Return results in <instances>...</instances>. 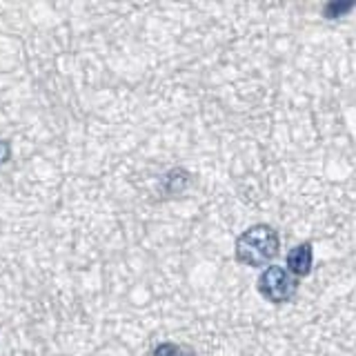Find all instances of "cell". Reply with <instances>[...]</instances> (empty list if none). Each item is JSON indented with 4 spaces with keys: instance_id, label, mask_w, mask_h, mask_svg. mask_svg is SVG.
Returning <instances> with one entry per match:
<instances>
[{
    "instance_id": "obj_6",
    "label": "cell",
    "mask_w": 356,
    "mask_h": 356,
    "mask_svg": "<svg viewBox=\"0 0 356 356\" xmlns=\"http://www.w3.org/2000/svg\"><path fill=\"white\" fill-rule=\"evenodd\" d=\"M11 159V145L7 140H0V165H5Z\"/></svg>"
},
{
    "instance_id": "obj_2",
    "label": "cell",
    "mask_w": 356,
    "mask_h": 356,
    "mask_svg": "<svg viewBox=\"0 0 356 356\" xmlns=\"http://www.w3.org/2000/svg\"><path fill=\"white\" fill-rule=\"evenodd\" d=\"M296 289H298L296 278L289 274L285 267L272 265V267H267V270H263V274L259 276V292L263 298L270 300V303H276V305L289 303V300L296 296Z\"/></svg>"
},
{
    "instance_id": "obj_1",
    "label": "cell",
    "mask_w": 356,
    "mask_h": 356,
    "mask_svg": "<svg viewBox=\"0 0 356 356\" xmlns=\"http://www.w3.org/2000/svg\"><path fill=\"white\" fill-rule=\"evenodd\" d=\"M281 238L270 225H252L236 241V261L250 267H263L278 254Z\"/></svg>"
},
{
    "instance_id": "obj_3",
    "label": "cell",
    "mask_w": 356,
    "mask_h": 356,
    "mask_svg": "<svg viewBox=\"0 0 356 356\" xmlns=\"http://www.w3.org/2000/svg\"><path fill=\"white\" fill-rule=\"evenodd\" d=\"M312 263H314V252L309 243H300L287 254V272L292 276H307L312 272Z\"/></svg>"
},
{
    "instance_id": "obj_5",
    "label": "cell",
    "mask_w": 356,
    "mask_h": 356,
    "mask_svg": "<svg viewBox=\"0 0 356 356\" xmlns=\"http://www.w3.org/2000/svg\"><path fill=\"white\" fill-rule=\"evenodd\" d=\"M154 356H196L194 350L185 348V345H176V343H161L159 348L154 350Z\"/></svg>"
},
{
    "instance_id": "obj_4",
    "label": "cell",
    "mask_w": 356,
    "mask_h": 356,
    "mask_svg": "<svg viewBox=\"0 0 356 356\" xmlns=\"http://www.w3.org/2000/svg\"><path fill=\"white\" fill-rule=\"evenodd\" d=\"M354 7L356 3H339V0H334V3H327L323 7V16L327 20H337V18H343L345 14H350Z\"/></svg>"
}]
</instances>
